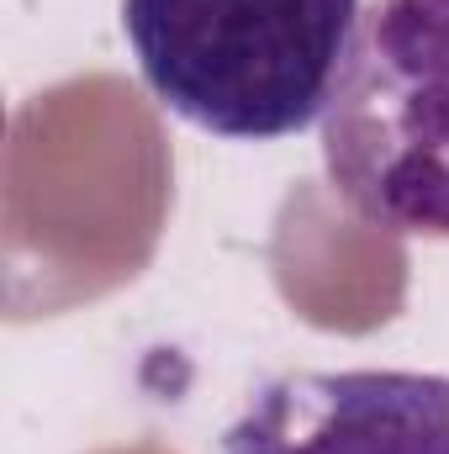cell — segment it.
Segmentation results:
<instances>
[{
    "mask_svg": "<svg viewBox=\"0 0 449 454\" xmlns=\"http://www.w3.org/2000/svg\"><path fill=\"white\" fill-rule=\"evenodd\" d=\"M365 0H122V37L180 121L275 143L328 112Z\"/></svg>",
    "mask_w": 449,
    "mask_h": 454,
    "instance_id": "6da1fadb",
    "label": "cell"
},
{
    "mask_svg": "<svg viewBox=\"0 0 449 454\" xmlns=\"http://www.w3.org/2000/svg\"><path fill=\"white\" fill-rule=\"evenodd\" d=\"M323 169L359 223L449 238V0H370L323 112Z\"/></svg>",
    "mask_w": 449,
    "mask_h": 454,
    "instance_id": "7a4b0ae2",
    "label": "cell"
},
{
    "mask_svg": "<svg viewBox=\"0 0 449 454\" xmlns=\"http://www.w3.org/2000/svg\"><path fill=\"white\" fill-rule=\"evenodd\" d=\"M223 454H449L439 370H291L264 380Z\"/></svg>",
    "mask_w": 449,
    "mask_h": 454,
    "instance_id": "3957f363",
    "label": "cell"
}]
</instances>
